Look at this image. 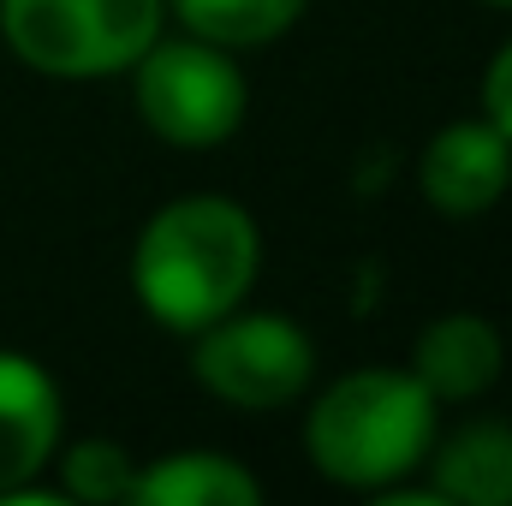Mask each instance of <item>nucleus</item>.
Instances as JSON below:
<instances>
[{
    "label": "nucleus",
    "instance_id": "9d476101",
    "mask_svg": "<svg viewBox=\"0 0 512 506\" xmlns=\"http://www.w3.org/2000/svg\"><path fill=\"white\" fill-rule=\"evenodd\" d=\"M131 501L137 506H256L262 483L251 471H239L233 459H221V453H173V459H155L149 471H137Z\"/></svg>",
    "mask_w": 512,
    "mask_h": 506
},
{
    "label": "nucleus",
    "instance_id": "f257e3e1",
    "mask_svg": "<svg viewBox=\"0 0 512 506\" xmlns=\"http://www.w3.org/2000/svg\"><path fill=\"white\" fill-rule=\"evenodd\" d=\"M256 262H262V239L239 203L179 197L143 227L137 256H131V280L155 322L197 334L215 316L239 310V298L256 280Z\"/></svg>",
    "mask_w": 512,
    "mask_h": 506
},
{
    "label": "nucleus",
    "instance_id": "4468645a",
    "mask_svg": "<svg viewBox=\"0 0 512 506\" xmlns=\"http://www.w3.org/2000/svg\"><path fill=\"white\" fill-rule=\"evenodd\" d=\"M495 6H512V0H495Z\"/></svg>",
    "mask_w": 512,
    "mask_h": 506
},
{
    "label": "nucleus",
    "instance_id": "f8f14e48",
    "mask_svg": "<svg viewBox=\"0 0 512 506\" xmlns=\"http://www.w3.org/2000/svg\"><path fill=\"white\" fill-rule=\"evenodd\" d=\"M60 477H66V489H60V495L90 501V506H108V501H131L137 465H131L126 447H114V441H78V447L66 453Z\"/></svg>",
    "mask_w": 512,
    "mask_h": 506
},
{
    "label": "nucleus",
    "instance_id": "f03ea898",
    "mask_svg": "<svg viewBox=\"0 0 512 506\" xmlns=\"http://www.w3.org/2000/svg\"><path fill=\"white\" fill-rule=\"evenodd\" d=\"M310 459L346 489H382L417 471L435 447V393L411 370H358L310 411Z\"/></svg>",
    "mask_w": 512,
    "mask_h": 506
},
{
    "label": "nucleus",
    "instance_id": "1a4fd4ad",
    "mask_svg": "<svg viewBox=\"0 0 512 506\" xmlns=\"http://www.w3.org/2000/svg\"><path fill=\"white\" fill-rule=\"evenodd\" d=\"M441 501L465 506H512V429L507 423H465L441 441L435 453V483Z\"/></svg>",
    "mask_w": 512,
    "mask_h": 506
},
{
    "label": "nucleus",
    "instance_id": "9b49d317",
    "mask_svg": "<svg viewBox=\"0 0 512 506\" xmlns=\"http://www.w3.org/2000/svg\"><path fill=\"white\" fill-rule=\"evenodd\" d=\"M173 12L203 42L256 48V42H274L280 30H292V18L304 12V0H173Z\"/></svg>",
    "mask_w": 512,
    "mask_h": 506
},
{
    "label": "nucleus",
    "instance_id": "20e7f679",
    "mask_svg": "<svg viewBox=\"0 0 512 506\" xmlns=\"http://www.w3.org/2000/svg\"><path fill=\"white\" fill-rule=\"evenodd\" d=\"M137 108L143 126L179 149H209L227 143L245 120V78L227 60L221 42H149L137 60Z\"/></svg>",
    "mask_w": 512,
    "mask_h": 506
},
{
    "label": "nucleus",
    "instance_id": "0eeeda50",
    "mask_svg": "<svg viewBox=\"0 0 512 506\" xmlns=\"http://www.w3.org/2000/svg\"><path fill=\"white\" fill-rule=\"evenodd\" d=\"M60 441V393L24 352H0V495L30 483Z\"/></svg>",
    "mask_w": 512,
    "mask_h": 506
},
{
    "label": "nucleus",
    "instance_id": "ddd939ff",
    "mask_svg": "<svg viewBox=\"0 0 512 506\" xmlns=\"http://www.w3.org/2000/svg\"><path fill=\"white\" fill-rule=\"evenodd\" d=\"M483 108H489V126L512 143V42L489 60V78H483Z\"/></svg>",
    "mask_w": 512,
    "mask_h": 506
},
{
    "label": "nucleus",
    "instance_id": "423d86ee",
    "mask_svg": "<svg viewBox=\"0 0 512 506\" xmlns=\"http://www.w3.org/2000/svg\"><path fill=\"white\" fill-rule=\"evenodd\" d=\"M512 185V143L489 120H459L423 149V197L441 215H483Z\"/></svg>",
    "mask_w": 512,
    "mask_h": 506
},
{
    "label": "nucleus",
    "instance_id": "39448f33",
    "mask_svg": "<svg viewBox=\"0 0 512 506\" xmlns=\"http://www.w3.org/2000/svg\"><path fill=\"white\" fill-rule=\"evenodd\" d=\"M197 381L209 393H221L227 405H286L304 393V381L316 370V352L304 340V328H292L286 316H215L209 328H197Z\"/></svg>",
    "mask_w": 512,
    "mask_h": 506
},
{
    "label": "nucleus",
    "instance_id": "6e6552de",
    "mask_svg": "<svg viewBox=\"0 0 512 506\" xmlns=\"http://www.w3.org/2000/svg\"><path fill=\"white\" fill-rule=\"evenodd\" d=\"M411 376L423 381L435 399H477L501 376V334L483 316H471V310L435 316L423 328V340H417Z\"/></svg>",
    "mask_w": 512,
    "mask_h": 506
},
{
    "label": "nucleus",
    "instance_id": "7ed1b4c3",
    "mask_svg": "<svg viewBox=\"0 0 512 506\" xmlns=\"http://www.w3.org/2000/svg\"><path fill=\"white\" fill-rule=\"evenodd\" d=\"M0 36L48 78H102L161 36V0H0Z\"/></svg>",
    "mask_w": 512,
    "mask_h": 506
}]
</instances>
